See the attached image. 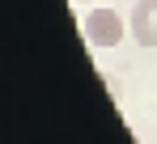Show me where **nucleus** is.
Returning a JSON list of instances; mask_svg holds the SVG:
<instances>
[{
    "mask_svg": "<svg viewBox=\"0 0 157 144\" xmlns=\"http://www.w3.org/2000/svg\"><path fill=\"white\" fill-rule=\"evenodd\" d=\"M72 4H98V0H72Z\"/></svg>",
    "mask_w": 157,
    "mask_h": 144,
    "instance_id": "3",
    "label": "nucleus"
},
{
    "mask_svg": "<svg viewBox=\"0 0 157 144\" xmlns=\"http://www.w3.org/2000/svg\"><path fill=\"white\" fill-rule=\"evenodd\" d=\"M81 34L89 38V47L98 51H110L123 43V34H132V25L115 13V9H89L85 13V21H81Z\"/></svg>",
    "mask_w": 157,
    "mask_h": 144,
    "instance_id": "1",
    "label": "nucleus"
},
{
    "mask_svg": "<svg viewBox=\"0 0 157 144\" xmlns=\"http://www.w3.org/2000/svg\"><path fill=\"white\" fill-rule=\"evenodd\" d=\"M128 25L140 47H157V0H136L128 13Z\"/></svg>",
    "mask_w": 157,
    "mask_h": 144,
    "instance_id": "2",
    "label": "nucleus"
}]
</instances>
